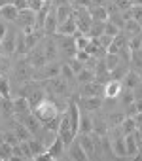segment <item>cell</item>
<instances>
[{"instance_id": "c3c4849f", "label": "cell", "mask_w": 142, "mask_h": 161, "mask_svg": "<svg viewBox=\"0 0 142 161\" xmlns=\"http://www.w3.org/2000/svg\"><path fill=\"white\" fill-rule=\"evenodd\" d=\"M8 34V27H6V21L0 19V38H4Z\"/></svg>"}, {"instance_id": "4316f807", "label": "cell", "mask_w": 142, "mask_h": 161, "mask_svg": "<svg viewBox=\"0 0 142 161\" xmlns=\"http://www.w3.org/2000/svg\"><path fill=\"white\" fill-rule=\"evenodd\" d=\"M12 103H14V116H17V114H23V112H29V110H30L29 101H27L25 97L12 99Z\"/></svg>"}, {"instance_id": "f907efd6", "label": "cell", "mask_w": 142, "mask_h": 161, "mask_svg": "<svg viewBox=\"0 0 142 161\" xmlns=\"http://www.w3.org/2000/svg\"><path fill=\"white\" fill-rule=\"evenodd\" d=\"M4 103H6V99H4L2 95H0V112H2V110H4Z\"/></svg>"}, {"instance_id": "e575fe53", "label": "cell", "mask_w": 142, "mask_h": 161, "mask_svg": "<svg viewBox=\"0 0 142 161\" xmlns=\"http://www.w3.org/2000/svg\"><path fill=\"white\" fill-rule=\"evenodd\" d=\"M129 72V66L127 64H117L112 72H110V78L112 80H119V82H121V80H123V76Z\"/></svg>"}, {"instance_id": "d4e9b609", "label": "cell", "mask_w": 142, "mask_h": 161, "mask_svg": "<svg viewBox=\"0 0 142 161\" xmlns=\"http://www.w3.org/2000/svg\"><path fill=\"white\" fill-rule=\"evenodd\" d=\"M15 55H19V57H27L29 55L27 40H25V34L23 32H19L17 38H15Z\"/></svg>"}, {"instance_id": "11a10c76", "label": "cell", "mask_w": 142, "mask_h": 161, "mask_svg": "<svg viewBox=\"0 0 142 161\" xmlns=\"http://www.w3.org/2000/svg\"><path fill=\"white\" fill-rule=\"evenodd\" d=\"M138 74H140V78H142V72H138Z\"/></svg>"}, {"instance_id": "5b68a950", "label": "cell", "mask_w": 142, "mask_h": 161, "mask_svg": "<svg viewBox=\"0 0 142 161\" xmlns=\"http://www.w3.org/2000/svg\"><path fill=\"white\" fill-rule=\"evenodd\" d=\"M46 89L51 91L55 97H66L70 93V84H68V80H64L63 76H57V78H49L46 80Z\"/></svg>"}, {"instance_id": "52a82bcc", "label": "cell", "mask_w": 142, "mask_h": 161, "mask_svg": "<svg viewBox=\"0 0 142 161\" xmlns=\"http://www.w3.org/2000/svg\"><path fill=\"white\" fill-rule=\"evenodd\" d=\"M78 93H80V97H104V86L99 84L97 80H93V82L82 84Z\"/></svg>"}, {"instance_id": "3957f363", "label": "cell", "mask_w": 142, "mask_h": 161, "mask_svg": "<svg viewBox=\"0 0 142 161\" xmlns=\"http://www.w3.org/2000/svg\"><path fill=\"white\" fill-rule=\"evenodd\" d=\"M34 72H36V68L29 63L27 57H19V61H17L15 66H14V76L17 78V82H21V84L32 80V78H34Z\"/></svg>"}, {"instance_id": "ba28073f", "label": "cell", "mask_w": 142, "mask_h": 161, "mask_svg": "<svg viewBox=\"0 0 142 161\" xmlns=\"http://www.w3.org/2000/svg\"><path fill=\"white\" fill-rule=\"evenodd\" d=\"M15 34H12L8 31V34L2 38V42H0V57H12L15 55Z\"/></svg>"}, {"instance_id": "44dd1931", "label": "cell", "mask_w": 142, "mask_h": 161, "mask_svg": "<svg viewBox=\"0 0 142 161\" xmlns=\"http://www.w3.org/2000/svg\"><path fill=\"white\" fill-rule=\"evenodd\" d=\"M76 31H78V25H76V17H74V14L70 15L64 23H61V25H59V29H57V32H59V34H66V36H72Z\"/></svg>"}, {"instance_id": "d6a6232c", "label": "cell", "mask_w": 142, "mask_h": 161, "mask_svg": "<svg viewBox=\"0 0 142 161\" xmlns=\"http://www.w3.org/2000/svg\"><path fill=\"white\" fill-rule=\"evenodd\" d=\"M102 32H104V23L102 21H93L91 23V29L87 32V38H99Z\"/></svg>"}, {"instance_id": "d6986e66", "label": "cell", "mask_w": 142, "mask_h": 161, "mask_svg": "<svg viewBox=\"0 0 142 161\" xmlns=\"http://www.w3.org/2000/svg\"><path fill=\"white\" fill-rule=\"evenodd\" d=\"M127 40H129V38H127L123 32H119L117 36H114V40H112V44L108 46L106 53H116V55H119V51L127 47Z\"/></svg>"}, {"instance_id": "4fadbf2b", "label": "cell", "mask_w": 142, "mask_h": 161, "mask_svg": "<svg viewBox=\"0 0 142 161\" xmlns=\"http://www.w3.org/2000/svg\"><path fill=\"white\" fill-rule=\"evenodd\" d=\"M59 29V21H57V8L51 6L47 17H46V23H44V32L46 34H55Z\"/></svg>"}, {"instance_id": "681fc988", "label": "cell", "mask_w": 142, "mask_h": 161, "mask_svg": "<svg viewBox=\"0 0 142 161\" xmlns=\"http://www.w3.org/2000/svg\"><path fill=\"white\" fill-rule=\"evenodd\" d=\"M8 4H12V0H0V8H4Z\"/></svg>"}, {"instance_id": "7bdbcfd3", "label": "cell", "mask_w": 142, "mask_h": 161, "mask_svg": "<svg viewBox=\"0 0 142 161\" xmlns=\"http://www.w3.org/2000/svg\"><path fill=\"white\" fill-rule=\"evenodd\" d=\"M27 2H29V8H30V10L38 12V10L46 4V0H27Z\"/></svg>"}, {"instance_id": "7dc6e473", "label": "cell", "mask_w": 142, "mask_h": 161, "mask_svg": "<svg viewBox=\"0 0 142 161\" xmlns=\"http://www.w3.org/2000/svg\"><path fill=\"white\" fill-rule=\"evenodd\" d=\"M34 159H36V161H51L53 157H51V155H49V152L46 150V152H42V153H38V155H36Z\"/></svg>"}, {"instance_id": "9c48e42d", "label": "cell", "mask_w": 142, "mask_h": 161, "mask_svg": "<svg viewBox=\"0 0 142 161\" xmlns=\"http://www.w3.org/2000/svg\"><path fill=\"white\" fill-rule=\"evenodd\" d=\"M15 23H17L21 29H25V27H36V12H34V10H30V8H27V10L19 12V15H17Z\"/></svg>"}, {"instance_id": "ab89813d", "label": "cell", "mask_w": 142, "mask_h": 161, "mask_svg": "<svg viewBox=\"0 0 142 161\" xmlns=\"http://www.w3.org/2000/svg\"><path fill=\"white\" fill-rule=\"evenodd\" d=\"M68 66L72 68V72H74V74H78V72H82V70H84V66H85V64L74 57V59H70V61H68Z\"/></svg>"}, {"instance_id": "f5cc1de1", "label": "cell", "mask_w": 142, "mask_h": 161, "mask_svg": "<svg viewBox=\"0 0 142 161\" xmlns=\"http://www.w3.org/2000/svg\"><path fill=\"white\" fill-rule=\"evenodd\" d=\"M2 142H4V133L0 131V144H2Z\"/></svg>"}, {"instance_id": "ee69618b", "label": "cell", "mask_w": 142, "mask_h": 161, "mask_svg": "<svg viewBox=\"0 0 142 161\" xmlns=\"http://www.w3.org/2000/svg\"><path fill=\"white\" fill-rule=\"evenodd\" d=\"M89 57H91V55H89V53H87L85 49H78V51H76V59H78V61H82L84 64H85V63L89 61Z\"/></svg>"}, {"instance_id": "f6af8a7d", "label": "cell", "mask_w": 142, "mask_h": 161, "mask_svg": "<svg viewBox=\"0 0 142 161\" xmlns=\"http://www.w3.org/2000/svg\"><path fill=\"white\" fill-rule=\"evenodd\" d=\"M12 4H14L19 12H23V10L29 8V2H27V0H12Z\"/></svg>"}, {"instance_id": "f546056e", "label": "cell", "mask_w": 142, "mask_h": 161, "mask_svg": "<svg viewBox=\"0 0 142 161\" xmlns=\"http://www.w3.org/2000/svg\"><path fill=\"white\" fill-rule=\"evenodd\" d=\"M119 127H121L123 135H129V133H134V131H136V121H134L133 116H125V119L121 121Z\"/></svg>"}, {"instance_id": "9a60e30c", "label": "cell", "mask_w": 142, "mask_h": 161, "mask_svg": "<svg viewBox=\"0 0 142 161\" xmlns=\"http://www.w3.org/2000/svg\"><path fill=\"white\" fill-rule=\"evenodd\" d=\"M125 148H127V157L136 159V155L140 153V152H138V138H136V131H134V133L125 135Z\"/></svg>"}, {"instance_id": "f1b7e54d", "label": "cell", "mask_w": 142, "mask_h": 161, "mask_svg": "<svg viewBox=\"0 0 142 161\" xmlns=\"http://www.w3.org/2000/svg\"><path fill=\"white\" fill-rule=\"evenodd\" d=\"M104 118H106V121H108L110 127H117V125H121V121L125 119V112H116V110H114V112H108Z\"/></svg>"}, {"instance_id": "83f0119b", "label": "cell", "mask_w": 142, "mask_h": 161, "mask_svg": "<svg viewBox=\"0 0 142 161\" xmlns=\"http://www.w3.org/2000/svg\"><path fill=\"white\" fill-rule=\"evenodd\" d=\"M93 80H95V70H91V68H87V66H84V70L76 74V82H78L80 86H82V84H87V82H93Z\"/></svg>"}, {"instance_id": "836d02e7", "label": "cell", "mask_w": 142, "mask_h": 161, "mask_svg": "<svg viewBox=\"0 0 142 161\" xmlns=\"http://www.w3.org/2000/svg\"><path fill=\"white\" fill-rule=\"evenodd\" d=\"M0 95H2L4 99H12V87H10V80L2 74V78H0Z\"/></svg>"}, {"instance_id": "816d5d0a", "label": "cell", "mask_w": 142, "mask_h": 161, "mask_svg": "<svg viewBox=\"0 0 142 161\" xmlns=\"http://www.w3.org/2000/svg\"><path fill=\"white\" fill-rule=\"evenodd\" d=\"M131 4H133V6H142V0H133Z\"/></svg>"}, {"instance_id": "74e56055", "label": "cell", "mask_w": 142, "mask_h": 161, "mask_svg": "<svg viewBox=\"0 0 142 161\" xmlns=\"http://www.w3.org/2000/svg\"><path fill=\"white\" fill-rule=\"evenodd\" d=\"M121 31L114 25V23H110V21H104V34H110V36H117Z\"/></svg>"}, {"instance_id": "f35d334b", "label": "cell", "mask_w": 142, "mask_h": 161, "mask_svg": "<svg viewBox=\"0 0 142 161\" xmlns=\"http://www.w3.org/2000/svg\"><path fill=\"white\" fill-rule=\"evenodd\" d=\"M4 142L10 144V146H15V144H19L21 140L17 138V135H15L14 131H8V133H4Z\"/></svg>"}, {"instance_id": "bcb514c9", "label": "cell", "mask_w": 142, "mask_h": 161, "mask_svg": "<svg viewBox=\"0 0 142 161\" xmlns=\"http://www.w3.org/2000/svg\"><path fill=\"white\" fill-rule=\"evenodd\" d=\"M76 8H89L93 4V0H72Z\"/></svg>"}, {"instance_id": "5bb4252c", "label": "cell", "mask_w": 142, "mask_h": 161, "mask_svg": "<svg viewBox=\"0 0 142 161\" xmlns=\"http://www.w3.org/2000/svg\"><path fill=\"white\" fill-rule=\"evenodd\" d=\"M93 133V116L89 112L80 114V123H78V135H91Z\"/></svg>"}, {"instance_id": "4dcf8cb0", "label": "cell", "mask_w": 142, "mask_h": 161, "mask_svg": "<svg viewBox=\"0 0 142 161\" xmlns=\"http://www.w3.org/2000/svg\"><path fill=\"white\" fill-rule=\"evenodd\" d=\"M131 68L136 70V72H142V49L140 51H131Z\"/></svg>"}, {"instance_id": "8992f818", "label": "cell", "mask_w": 142, "mask_h": 161, "mask_svg": "<svg viewBox=\"0 0 142 161\" xmlns=\"http://www.w3.org/2000/svg\"><path fill=\"white\" fill-rule=\"evenodd\" d=\"M78 101V106L84 108V112H97L102 108L104 104V97H76Z\"/></svg>"}, {"instance_id": "1f68e13d", "label": "cell", "mask_w": 142, "mask_h": 161, "mask_svg": "<svg viewBox=\"0 0 142 161\" xmlns=\"http://www.w3.org/2000/svg\"><path fill=\"white\" fill-rule=\"evenodd\" d=\"M29 144H30V150H32L34 157H36L38 153H42V152H46V150H47V146L44 144V140H42V138H34V136H32V138L29 140Z\"/></svg>"}, {"instance_id": "db71d44e", "label": "cell", "mask_w": 142, "mask_h": 161, "mask_svg": "<svg viewBox=\"0 0 142 161\" xmlns=\"http://www.w3.org/2000/svg\"><path fill=\"white\" fill-rule=\"evenodd\" d=\"M0 78H2V70H0Z\"/></svg>"}, {"instance_id": "8d00e7d4", "label": "cell", "mask_w": 142, "mask_h": 161, "mask_svg": "<svg viewBox=\"0 0 142 161\" xmlns=\"http://www.w3.org/2000/svg\"><path fill=\"white\" fill-rule=\"evenodd\" d=\"M12 159V146L2 142L0 144V161H10Z\"/></svg>"}, {"instance_id": "b9f144b4", "label": "cell", "mask_w": 142, "mask_h": 161, "mask_svg": "<svg viewBox=\"0 0 142 161\" xmlns=\"http://www.w3.org/2000/svg\"><path fill=\"white\" fill-rule=\"evenodd\" d=\"M112 40H114V36H110V34H104V32L99 36V44H101L102 47H106V49H108V46L112 44Z\"/></svg>"}, {"instance_id": "d590c367", "label": "cell", "mask_w": 142, "mask_h": 161, "mask_svg": "<svg viewBox=\"0 0 142 161\" xmlns=\"http://www.w3.org/2000/svg\"><path fill=\"white\" fill-rule=\"evenodd\" d=\"M104 63H106V68H108V72H112L117 64H121L119 63V55H116V53H106V59H104Z\"/></svg>"}, {"instance_id": "6da1fadb", "label": "cell", "mask_w": 142, "mask_h": 161, "mask_svg": "<svg viewBox=\"0 0 142 161\" xmlns=\"http://www.w3.org/2000/svg\"><path fill=\"white\" fill-rule=\"evenodd\" d=\"M53 36H55L57 46H59V53L64 57L66 63H68L70 59H74V57H76L78 47H76V40H74V36H66V34H59V32H55Z\"/></svg>"}, {"instance_id": "e0dca14e", "label": "cell", "mask_w": 142, "mask_h": 161, "mask_svg": "<svg viewBox=\"0 0 142 161\" xmlns=\"http://www.w3.org/2000/svg\"><path fill=\"white\" fill-rule=\"evenodd\" d=\"M108 133H110V125H108L106 118H104V116H95V118H93V135L104 136V135H108Z\"/></svg>"}, {"instance_id": "7402d4cb", "label": "cell", "mask_w": 142, "mask_h": 161, "mask_svg": "<svg viewBox=\"0 0 142 161\" xmlns=\"http://www.w3.org/2000/svg\"><path fill=\"white\" fill-rule=\"evenodd\" d=\"M17 15H19V10L14 4H8L4 8H0V19H4L6 23H15Z\"/></svg>"}, {"instance_id": "7c38bea8", "label": "cell", "mask_w": 142, "mask_h": 161, "mask_svg": "<svg viewBox=\"0 0 142 161\" xmlns=\"http://www.w3.org/2000/svg\"><path fill=\"white\" fill-rule=\"evenodd\" d=\"M142 84V78H140V74L136 72V70H133V68H129V72L123 76V89H136L138 86Z\"/></svg>"}, {"instance_id": "ac0fdd59", "label": "cell", "mask_w": 142, "mask_h": 161, "mask_svg": "<svg viewBox=\"0 0 142 161\" xmlns=\"http://www.w3.org/2000/svg\"><path fill=\"white\" fill-rule=\"evenodd\" d=\"M89 15L93 21H108V12H106V6L104 4H91L89 8Z\"/></svg>"}, {"instance_id": "60d3db41", "label": "cell", "mask_w": 142, "mask_h": 161, "mask_svg": "<svg viewBox=\"0 0 142 161\" xmlns=\"http://www.w3.org/2000/svg\"><path fill=\"white\" fill-rule=\"evenodd\" d=\"M131 15H133V21L142 25V6H131Z\"/></svg>"}, {"instance_id": "9f6ffc18", "label": "cell", "mask_w": 142, "mask_h": 161, "mask_svg": "<svg viewBox=\"0 0 142 161\" xmlns=\"http://www.w3.org/2000/svg\"><path fill=\"white\" fill-rule=\"evenodd\" d=\"M0 42H2V38H0Z\"/></svg>"}, {"instance_id": "8fae6325", "label": "cell", "mask_w": 142, "mask_h": 161, "mask_svg": "<svg viewBox=\"0 0 142 161\" xmlns=\"http://www.w3.org/2000/svg\"><path fill=\"white\" fill-rule=\"evenodd\" d=\"M68 157H70V159H74V161H87V159H89L87 153L84 152V148H82L78 136L72 140V144L68 146Z\"/></svg>"}, {"instance_id": "7a4b0ae2", "label": "cell", "mask_w": 142, "mask_h": 161, "mask_svg": "<svg viewBox=\"0 0 142 161\" xmlns=\"http://www.w3.org/2000/svg\"><path fill=\"white\" fill-rule=\"evenodd\" d=\"M32 114H34L42 123H46V121H49V119L57 118L61 112H59V108H57L55 101H51V99H44L38 106H34V108H32Z\"/></svg>"}, {"instance_id": "484cf974", "label": "cell", "mask_w": 142, "mask_h": 161, "mask_svg": "<svg viewBox=\"0 0 142 161\" xmlns=\"http://www.w3.org/2000/svg\"><path fill=\"white\" fill-rule=\"evenodd\" d=\"M44 99H46V95H44V89H42V87H36V89H34V91H32V93H30V95L27 97V101H29V106H30V110H32L34 106H38V104H40V103H42Z\"/></svg>"}, {"instance_id": "2e32d148", "label": "cell", "mask_w": 142, "mask_h": 161, "mask_svg": "<svg viewBox=\"0 0 142 161\" xmlns=\"http://www.w3.org/2000/svg\"><path fill=\"white\" fill-rule=\"evenodd\" d=\"M64 150H66V146H64L63 138H61L59 135H55L53 142L47 146V152H49V155H51L53 159H61V157H63V153H64Z\"/></svg>"}, {"instance_id": "277c9868", "label": "cell", "mask_w": 142, "mask_h": 161, "mask_svg": "<svg viewBox=\"0 0 142 161\" xmlns=\"http://www.w3.org/2000/svg\"><path fill=\"white\" fill-rule=\"evenodd\" d=\"M17 121H21L30 133H32V136H38L42 131H44V127H42V121L32 114V110H29V112H23V114H17V116H14Z\"/></svg>"}, {"instance_id": "ffe728a7", "label": "cell", "mask_w": 142, "mask_h": 161, "mask_svg": "<svg viewBox=\"0 0 142 161\" xmlns=\"http://www.w3.org/2000/svg\"><path fill=\"white\" fill-rule=\"evenodd\" d=\"M76 136H78L84 152L87 153V157L93 159L95 157V140H93V135H76Z\"/></svg>"}, {"instance_id": "603a6c76", "label": "cell", "mask_w": 142, "mask_h": 161, "mask_svg": "<svg viewBox=\"0 0 142 161\" xmlns=\"http://www.w3.org/2000/svg\"><path fill=\"white\" fill-rule=\"evenodd\" d=\"M121 32H123L127 38L138 36V34L142 32V25H140V23H136V21H133V19H129V21H125V25H123Z\"/></svg>"}, {"instance_id": "30bf717a", "label": "cell", "mask_w": 142, "mask_h": 161, "mask_svg": "<svg viewBox=\"0 0 142 161\" xmlns=\"http://www.w3.org/2000/svg\"><path fill=\"white\" fill-rule=\"evenodd\" d=\"M121 91H123V86L119 80H110V82L104 84V99H112V101L119 99Z\"/></svg>"}, {"instance_id": "cb8c5ba5", "label": "cell", "mask_w": 142, "mask_h": 161, "mask_svg": "<svg viewBox=\"0 0 142 161\" xmlns=\"http://www.w3.org/2000/svg\"><path fill=\"white\" fill-rule=\"evenodd\" d=\"M14 133L17 135L19 140H30V138H32V133H30L21 121H17V119H14Z\"/></svg>"}]
</instances>
